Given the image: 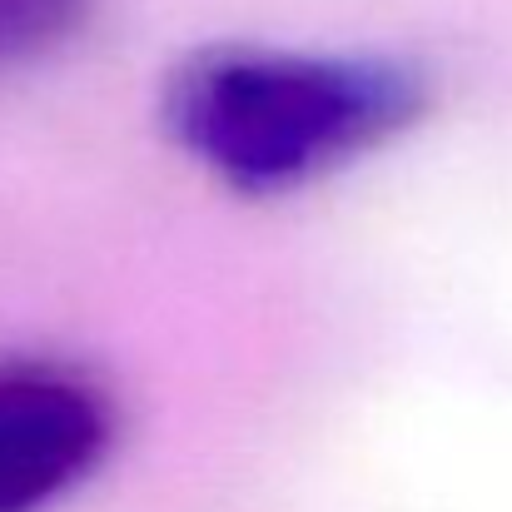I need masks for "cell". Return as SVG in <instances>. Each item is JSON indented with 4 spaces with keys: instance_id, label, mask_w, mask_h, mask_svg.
<instances>
[{
    "instance_id": "1",
    "label": "cell",
    "mask_w": 512,
    "mask_h": 512,
    "mask_svg": "<svg viewBox=\"0 0 512 512\" xmlns=\"http://www.w3.org/2000/svg\"><path fill=\"white\" fill-rule=\"evenodd\" d=\"M428 100L423 70L398 55L229 40L174 60L160 120L209 179L274 199L383 150L428 115Z\"/></svg>"
},
{
    "instance_id": "3",
    "label": "cell",
    "mask_w": 512,
    "mask_h": 512,
    "mask_svg": "<svg viewBox=\"0 0 512 512\" xmlns=\"http://www.w3.org/2000/svg\"><path fill=\"white\" fill-rule=\"evenodd\" d=\"M95 0H0V75L60 50L90 20Z\"/></svg>"
},
{
    "instance_id": "2",
    "label": "cell",
    "mask_w": 512,
    "mask_h": 512,
    "mask_svg": "<svg viewBox=\"0 0 512 512\" xmlns=\"http://www.w3.org/2000/svg\"><path fill=\"white\" fill-rule=\"evenodd\" d=\"M115 443L110 398L60 363H0V512H45L85 488Z\"/></svg>"
}]
</instances>
